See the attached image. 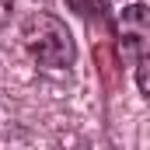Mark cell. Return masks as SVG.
Wrapping results in <instances>:
<instances>
[{
  "label": "cell",
  "instance_id": "1",
  "mask_svg": "<svg viewBox=\"0 0 150 150\" xmlns=\"http://www.w3.org/2000/svg\"><path fill=\"white\" fill-rule=\"evenodd\" d=\"M21 42L38 67H49V70H67L77 59L74 35L67 21L52 11H32L21 21Z\"/></svg>",
  "mask_w": 150,
  "mask_h": 150
},
{
  "label": "cell",
  "instance_id": "2",
  "mask_svg": "<svg viewBox=\"0 0 150 150\" xmlns=\"http://www.w3.org/2000/svg\"><path fill=\"white\" fill-rule=\"evenodd\" d=\"M115 35H119V56H126L136 67V87L147 94V59H150V11L147 4H129L115 14Z\"/></svg>",
  "mask_w": 150,
  "mask_h": 150
},
{
  "label": "cell",
  "instance_id": "3",
  "mask_svg": "<svg viewBox=\"0 0 150 150\" xmlns=\"http://www.w3.org/2000/svg\"><path fill=\"white\" fill-rule=\"evenodd\" d=\"M94 67H98V77H101V84L112 91L115 84H119V52H115V45L112 42H94Z\"/></svg>",
  "mask_w": 150,
  "mask_h": 150
},
{
  "label": "cell",
  "instance_id": "4",
  "mask_svg": "<svg viewBox=\"0 0 150 150\" xmlns=\"http://www.w3.org/2000/svg\"><path fill=\"white\" fill-rule=\"evenodd\" d=\"M11 14H14V0H0V28L11 21Z\"/></svg>",
  "mask_w": 150,
  "mask_h": 150
}]
</instances>
